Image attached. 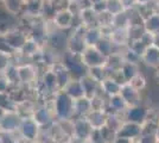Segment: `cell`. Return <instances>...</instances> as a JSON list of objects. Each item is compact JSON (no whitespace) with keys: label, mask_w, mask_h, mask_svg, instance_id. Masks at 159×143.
I'll list each match as a JSON object with an SVG mask.
<instances>
[{"label":"cell","mask_w":159,"mask_h":143,"mask_svg":"<svg viewBox=\"0 0 159 143\" xmlns=\"http://www.w3.org/2000/svg\"><path fill=\"white\" fill-rule=\"evenodd\" d=\"M45 104L51 107L56 121L74 119V100L63 91H58Z\"/></svg>","instance_id":"obj_1"},{"label":"cell","mask_w":159,"mask_h":143,"mask_svg":"<svg viewBox=\"0 0 159 143\" xmlns=\"http://www.w3.org/2000/svg\"><path fill=\"white\" fill-rule=\"evenodd\" d=\"M17 72L20 86L23 87H34L39 81V67L32 62L26 61L17 64Z\"/></svg>","instance_id":"obj_2"},{"label":"cell","mask_w":159,"mask_h":143,"mask_svg":"<svg viewBox=\"0 0 159 143\" xmlns=\"http://www.w3.org/2000/svg\"><path fill=\"white\" fill-rule=\"evenodd\" d=\"M87 27L83 25L74 27L73 30H70L71 32L69 34L68 37V43H66V51L73 55H80L87 48L86 42H84V32H86Z\"/></svg>","instance_id":"obj_3"},{"label":"cell","mask_w":159,"mask_h":143,"mask_svg":"<svg viewBox=\"0 0 159 143\" xmlns=\"http://www.w3.org/2000/svg\"><path fill=\"white\" fill-rule=\"evenodd\" d=\"M68 37H69V31H63V30L55 29L52 31H50L48 35L45 47L55 51L56 54L63 55L66 51Z\"/></svg>","instance_id":"obj_4"},{"label":"cell","mask_w":159,"mask_h":143,"mask_svg":"<svg viewBox=\"0 0 159 143\" xmlns=\"http://www.w3.org/2000/svg\"><path fill=\"white\" fill-rule=\"evenodd\" d=\"M62 63L66 66V68L69 70L70 75L74 79H81L82 76L87 75L88 69L84 67V64L81 62V59L77 55H73L66 51L61 57Z\"/></svg>","instance_id":"obj_5"},{"label":"cell","mask_w":159,"mask_h":143,"mask_svg":"<svg viewBox=\"0 0 159 143\" xmlns=\"http://www.w3.org/2000/svg\"><path fill=\"white\" fill-rule=\"evenodd\" d=\"M80 59L87 69L105 67L107 60L106 56H103L95 47H87L84 51L80 55Z\"/></svg>","instance_id":"obj_6"},{"label":"cell","mask_w":159,"mask_h":143,"mask_svg":"<svg viewBox=\"0 0 159 143\" xmlns=\"http://www.w3.org/2000/svg\"><path fill=\"white\" fill-rule=\"evenodd\" d=\"M76 19H77V16H75L66 7V8L58 10L55 13L51 21L56 26V29L63 30V31H69V30H73L74 27H76Z\"/></svg>","instance_id":"obj_7"},{"label":"cell","mask_w":159,"mask_h":143,"mask_svg":"<svg viewBox=\"0 0 159 143\" xmlns=\"http://www.w3.org/2000/svg\"><path fill=\"white\" fill-rule=\"evenodd\" d=\"M40 128L38 124L32 119V117H26L23 118L21 124L18 130V134L21 140H24L25 142H34L38 136H39Z\"/></svg>","instance_id":"obj_8"},{"label":"cell","mask_w":159,"mask_h":143,"mask_svg":"<svg viewBox=\"0 0 159 143\" xmlns=\"http://www.w3.org/2000/svg\"><path fill=\"white\" fill-rule=\"evenodd\" d=\"M1 36L5 38L7 44L12 48L14 51H17V53H19L21 47L24 45V43L29 38L27 30H24V29H20V27L17 26L11 29V30H8L6 34L1 35Z\"/></svg>","instance_id":"obj_9"},{"label":"cell","mask_w":159,"mask_h":143,"mask_svg":"<svg viewBox=\"0 0 159 143\" xmlns=\"http://www.w3.org/2000/svg\"><path fill=\"white\" fill-rule=\"evenodd\" d=\"M74 134L73 138L77 142L82 143L86 140H89L92 136L93 129L90 126V124L88 123V121L86 119V117H79V118H74Z\"/></svg>","instance_id":"obj_10"},{"label":"cell","mask_w":159,"mask_h":143,"mask_svg":"<svg viewBox=\"0 0 159 143\" xmlns=\"http://www.w3.org/2000/svg\"><path fill=\"white\" fill-rule=\"evenodd\" d=\"M150 111L151 110L147 109L144 105H138V106H133V107H128L126 110V112L124 113V118L125 122H131L139 124V125H144L146 121L150 117Z\"/></svg>","instance_id":"obj_11"},{"label":"cell","mask_w":159,"mask_h":143,"mask_svg":"<svg viewBox=\"0 0 159 143\" xmlns=\"http://www.w3.org/2000/svg\"><path fill=\"white\" fill-rule=\"evenodd\" d=\"M45 0H25L21 11V17L27 21L42 18V12Z\"/></svg>","instance_id":"obj_12"},{"label":"cell","mask_w":159,"mask_h":143,"mask_svg":"<svg viewBox=\"0 0 159 143\" xmlns=\"http://www.w3.org/2000/svg\"><path fill=\"white\" fill-rule=\"evenodd\" d=\"M31 117H32L33 121L38 124L39 128L48 126V125H50V124H52L55 122V116H53L52 110L47 104L38 105L36 107V110L33 111Z\"/></svg>","instance_id":"obj_13"},{"label":"cell","mask_w":159,"mask_h":143,"mask_svg":"<svg viewBox=\"0 0 159 143\" xmlns=\"http://www.w3.org/2000/svg\"><path fill=\"white\" fill-rule=\"evenodd\" d=\"M143 134V126L139 124L131 122H124L121 124L119 130L115 132V137H121L126 138L129 141H138L139 137Z\"/></svg>","instance_id":"obj_14"},{"label":"cell","mask_w":159,"mask_h":143,"mask_svg":"<svg viewBox=\"0 0 159 143\" xmlns=\"http://www.w3.org/2000/svg\"><path fill=\"white\" fill-rule=\"evenodd\" d=\"M23 117L18 112H6V115L0 122V131L18 132Z\"/></svg>","instance_id":"obj_15"},{"label":"cell","mask_w":159,"mask_h":143,"mask_svg":"<svg viewBox=\"0 0 159 143\" xmlns=\"http://www.w3.org/2000/svg\"><path fill=\"white\" fill-rule=\"evenodd\" d=\"M120 95L122 97V99L125 100V102L127 104L128 107L138 106V105L141 104V92H139L134 87H132L128 82L124 83L121 86Z\"/></svg>","instance_id":"obj_16"},{"label":"cell","mask_w":159,"mask_h":143,"mask_svg":"<svg viewBox=\"0 0 159 143\" xmlns=\"http://www.w3.org/2000/svg\"><path fill=\"white\" fill-rule=\"evenodd\" d=\"M50 68L52 69V72L55 73L56 80H57V86L60 91H63L64 87L70 82V80L73 79V76L70 75L69 70L66 68V66L62 63V61L56 62L53 66H51Z\"/></svg>","instance_id":"obj_17"},{"label":"cell","mask_w":159,"mask_h":143,"mask_svg":"<svg viewBox=\"0 0 159 143\" xmlns=\"http://www.w3.org/2000/svg\"><path fill=\"white\" fill-rule=\"evenodd\" d=\"M42 48L43 47H40V44L38 42H36L33 38H31V37H29L26 40V42L24 43V45H23L21 49L19 50L18 55H19L23 60H25V61H26V60L32 61V59H34L37 55L39 54Z\"/></svg>","instance_id":"obj_18"},{"label":"cell","mask_w":159,"mask_h":143,"mask_svg":"<svg viewBox=\"0 0 159 143\" xmlns=\"http://www.w3.org/2000/svg\"><path fill=\"white\" fill-rule=\"evenodd\" d=\"M107 118L108 115L106 111H98V110H92L86 116V119L90 124L93 130H100L105 128L107 125Z\"/></svg>","instance_id":"obj_19"},{"label":"cell","mask_w":159,"mask_h":143,"mask_svg":"<svg viewBox=\"0 0 159 143\" xmlns=\"http://www.w3.org/2000/svg\"><path fill=\"white\" fill-rule=\"evenodd\" d=\"M121 83L114 80L111 76H107L103 81L100 82V91L102 94H105L107 98H111L114 95L120 94V91H121Z\"/></svg>","instance_id":"obj_20"},{"label":"cell","mask_w":159,"mask_h":143,"mask_svg":"<svg viewBox=\"0 0 159 143\" xmlns=\"http://www.w3.org/2000/svg\"><path fill=\"white\" fill-rule=\"evenodd\" d=\"M128 109L127 104L125 102V100L122 99V97L120 94L114 95V97H111L108 98L107 100V106L105 111H108L111 110L107 115H111V113H119V115H124L126 112V110Z\"/></svg>","instance_id":"obj_21"},{"label":"cell","mask_w":159,"mask_h":143,"mask_svg":"<svg viewBox=\"0 0 159 143\" xmlns=\"http://www.w3.org/2000/svg\"><path fill=\"white\" fill-rule=\"evenodd\" d=\"M81 83L83 86V91H84V97L88 99H92L96 94L100 93V83L98 81H95L93 78H90L87 74L84 76H82L81 79Z\"/></svg>","instance_id":"obj_22"},{"label":"cell","mask_w":159,"mask_h":143,"mask_svg":"<svg viewBox=\"0 0 159 143\" xmlns=\"http://www.w3.org/2000/svg\"><path fill=\"white\" fill-rule=\"evenodd\" d=\"M63 92L66 93L73 100H77V99H81V98L84 97L83 86H82L80 79H74L73 78V79L70 80V82L64 87Z\"/></svg>","instance_id":"obj_23"},{"label":"cell","mask_w":159,"mask_h":143,"mask_svg":"<svg viewBox=\"0 0 159 143\" xmlns=\"http://www.w3.org/2000/svg\"><path fill=\"white\" fill-rule=\"evenodd\" d=\"M79 19L81 25H83L84 27L89 29V27H95L99 26L98 25V14L95 13L92 6L83 8L79 14Z\"/></svg>","instance_id":"obj_24"},{"label":"cell","mask_w":159,"mask_h":143,"mask_svg":"<svg viewBox=\"0 0 159 143\" xmlns=\"http://www.w3.org/2000/svg\"><path fill=\"white\" fill-rule=\"evenodd\" d=\"M141 62H144L147 67L159 68V49L156 47H148L141 56Z\"/></svg>","instance_id":"obj_25"},{"label":"cell","mask_w":159,"mask_h":143,"mask_svg":"<svg viewBox=\"0 0 159 143\" xmlns=\"http://www.w3.org/2000/svg\"><path fill=\"white\" fill-rule=\"evenodd\" d=\"M92 111V102L90 99L86 97L74 100V118L79 117H86Z\"/></svg>","instance_id":"obj_26"},{"label":"cell","mask_w":159,"mask_h":143,"mask_svg":"<svg viewBox=\"0 0 159 143\" xmlns=\"http://www.w3.org/2000/svg\"><path fill=\"white\" fill-rule=\"evenodd\" d=\"M102 38V32L99 26L89 27L84 32V42L87 47H96Z\"/></svg>","instance_id":"obj_27"},{"label":"cell","mask_w":159,"mask_h":143,"mask_svg":"<svg viewBox=\"0 0 159 143\" xmlns=\"http://www.w3.org/2000/svg\"><path fill=\"white\" fill-rule=\"evenodd\" d=\"M120 72L125 79V82H129L135 75L140 73L139 70V63H133V62H127L125 61L122 63Z\"/></svg>","instance_id":"obj_28"},{"label":"cell","mask_w":159,"mask_h":143,"mask_svg":"<svg viewBox=\"0 0 159 143\" xmlns=\"http://www.w3.org/2000/svg\"><path fill=\"white\" fill-rule=\"evenodd\" d=\"M24 1L25 0H4L2 7L7 13L14 17L21 13L23 7H24Z\"/></svg>","instance_id":"obj_29"},{"label":"cell","mask_w":159,"mask_h":143,"mask_svg":"<svg viewBox=\"0 0 159 143\" xmlns=\"http://www.w3.org/2000/svg\"><path fill=\"white\" fill-rule=\"evenodd\" d=\"M144 29L148 34L156 35L159 32V12H154L144 21Z\"/></svg>","instance_id":"obj_30"},{"label":"cell","mask_w":159,"mask_h":143,"mask_svg":"<svg viewBox=\"0 0 159 143\" xmlns=\"http://www.w3.org/2000/svg\"><path fill=\"white\" fill-rule=\"evenodd\" d=\"M95 48H96L103 56H106V57L111 56V55L114 54L115 51H119L109 38H103V37L101 38V41L98 43V45H96Z\"/></svg>","instance_id":"obj_31"},{"label":"cell","mask_w":159,"mask_h":143,"mask_svg":"<svg viewBox=\"0 0 159 143\" xmlns=\"http://www.w3.org/2000/svg\"><path fill=\"white\" fill-rule=\"evenodd\" d=\"M107 1V11L111 16H118V14L125 12V7L122 5L121 0H106Z\"/></svg>","instance_id":"obj_32"},{"label":"cell","mask_w":159,"mask_h":143,"mask_svg":"<svg viewBox=\"0 0 159 143\" xmlns=\"http://www.w3.org/2000/svg\"><path fill=\"white\" fill-rule=\"evenodd\" d=\"M87 74L89 75L90 78H93L94 80H95V81H98L99 83L101 81H103L107 76H108L105 67H96V68L88 69V73H87Z\"/></svg>","instance_id":"obj_33"},{"label":"cell","mask_w":159,"mask_h":143,"mask_svg":"<svg viewBox=\"0 0 159 143\" xmlns=\"http://www.w3.org/2000/svg\"><path fill=\"white\" fill-rule=\"evenodd\" d=\"M145 34V29L144 25H138V26H129L128 27V37H129V42L133 41H139L141 37Z\"/></svg>","instance_id":"obj_34"},{"label":"cell","mask_w":159,"mask_h":143,"mask_svg":"<svg viewBox=\"0 0 159 143\" xmlns=\"http://www.w3.org/2000/svg\"><path fill=\"white\" fill-rule=\"evenodd\" d=\"M128 83H129L132 87H134L137 91L141 92V91H143V89H145V87H146V79H145V76L141 74V73H139L138 75H135V76H134L132 80L128 82Z\"/></svg>","instance_id":"obj_35"},{"label":"cell","mask_w":159,"mask_h":143,"mask_svg":"<svg viewBox=\"0 0 159 143\" xmlns=\"http://www.w3.org/2000/svg\"><path fill=\"white\" fill-rule=\"evenodd\" d=\"M13 57L14 56L0 53V74H4L5 70L13 63Z\"/></svg>","instance_id":"obj_36"},{"label":"cell","mask_w":159,"mask_h":143,"mask_svg":"<svg viewBox=\"0 0 159 143\" xmlns=\"http://www.w3.org/2000/svg\"><path fill=\"white\" fill-rule=\"evenodd\" d=\"M18 132H7V131H0V143H18L21 138H17L16 135Z\"/></svg>","instance_id":"obj_37"},{"label":"cell","mask_w":159,"mask_h":143,"mask_svg":"<svg viewBox=\"0 0 159 143\" xmlns=\"http://www.w3.org/2000/svg\"><path fill=\"white\" fill-rule=\"evenodd\" d=\"M128 48H129L131 50H133V51L138 55V56H140V57H141V56H143V54L145 53V50L148 47H146L145 44H144V43L139 40V41L129 42V43H128Z\"/></svg>","instance_id":"obj_38"},{"label":"cell","mask_w":159,"mask_h":143,"mask_svg":"<svg viewBox=\"0 0 159 143\" xmlns=\"http://www.w3.org/2000/svg\"><path fill=\"white\" fill-rule=\"evenodd\" d=\"M11 88V85L6 76L4 74H0V93H7Z\"/></svg>","instance_id":"obj_39"},{"label":"cell","mask_w":159,"mask_h":143,"mask_svg":"<svg viewBox=\"0 0 159 143\" xmlns=\"http://www.w3.org/2000/svg\"><path fill=\"white\" fill-rule=\"evenodd\" d=\"M139 143H158L156 136L153 134H141V136L138 140Z\"/></svg>","instance_id":"obj_40"},{"label":"cell","mask_w":159,"mask_h":143,"mask_svg":"<svg viewBox=\"0 0 159 143\" xmlns=\"http://www.w3.org/2000/svg\"><path fill=\"white\" fill-rule=\"evenodd\" d=\"M122 5L125 7V11H128V10H132L134 7L137 6L135 4V0H121Z\"/></svg>","instance_id":"obj_41"},{"label":"cell","mask_w":159,"mask_h":143,"mask_svg":"<svg viewBox=\"0 0 159 143\" xmlns=\"http://www.w3.org/2000/svg\"><path fill=\"white\" fill-rule=\"evenodd\" d=\"M112 143H132V141L126 140V138H121V137H115Z\"/></svg>","instance_id":"obj_42"},{"label":"cell","mask_w":159,"mask_h":143,"mask_svg":"<svg viewBox=\"0 0 159 143\" xmlns=\"http://www.w3.org/2000/svg\"><path fill=\"white\" fill-rule=\"evenodd\" d=\"M150 2H152V0H135L137 6H145V5H148Z\"/></svg>","instance_id":"obj_43"},{"label":"cell","mask_w":159,"mask_h":143,"mask_svg":"<svg viewBox=\"0 0 159 143\" xmlns=\"http://www.w3.org/2000/svg\"><path fill=\"white\" fill-rule=\"evenodd\" d=\"M153 47L159 49V32L153 36Z\"/></svg>","instance_id":"obj_44"},{"label":"cell","mask_w":159,"mask_h":143,"mask_svg":"<svg viewBox=\"0 0 159 143\" xmlns=\"http://www.w3.org/2000/svg\"><path fill=\"white\" fill-rule=\"evenodd\" d=\"M154 136L157 138V141L159 143V122H158V125H157V129H156V132H154Z\"/></svg>","instance_id":"obj_45"},{"label":"cell","mask_w":159,"mask_h":143,"mask_svg":"<svg viewBox=\"0 0 159 143\" xmlns=\"http://www.w3.org/2000/svg\"><path fill=\"white\" fill-rule=\"evenodd\" d=\"M88 1H89L90 6H93V5H95V4H99V2H101V1H103V0H88Z\"/></svg>","instance_id":"obj_46"},{"label":"cell","mask_w":159,"mask_h":143,"mask_svg":"<svg viewBox=\"0 0 159 143\" xmlns=\"http://www.w3.org/2000/svg\"><path fill=\"white\" fill-rule=\"evenodd\" d=\"M5 115H6V111L0 107V122H1V119L4 118V116H5Z\"/></svg>","instance_id":"obj_47"},{"label":"cell","mask_w":159,"mask_h":143,"mask_svg":"<svg viewBox=\"0 0 159 143\" xmlns=\"http://www.w3.org/2000/svg\"><path fill=\"white\" fill-rule=\"evenodd\" d=\"M82 143H95V142H93V141H92V140L89 138V140H86V141H83Z\"/></svg>","instance_id":"obj_48"},{"label":"cell","mask_w":159,"mask_h":143,"mask_svg":"<svg viewBox=\"0 0 159 143\" xmlns=\"http://www.w3.org/2000/svg\"><path fill=\"white\" fill-rule=\"evenodd\" d=\"M154 2H156V5H157V7L159 8V0H154Z\"/></svg>","instance_id":"obj_49"},{"label":"cell","mask_w":159,"mask_h":143,"mask_svg":"<svg viewBox=\"0 0 159 143\" xmlns=\"http://www.w3.org/2000/svg\"><path fill=\"white\" fill-rule=\"evenodd\" d=\"M132 143H139V142H138V141H133Z\"/></svg>","instance_id":"obj_50"},{"label":"cell","mask_w":159,"mask_h":143,"mask_svg":"<svg viewBox=\"0 0 159 143\" xmlns=\"http://www.w3.org/2000/svg\"><path fill=\"white\" fill-rule=\"evenodd\" d=\"M2 1H4V0H0V4H1V5H2Z\"/></svg>","instance_id":"obj_51"}]
</instances>
